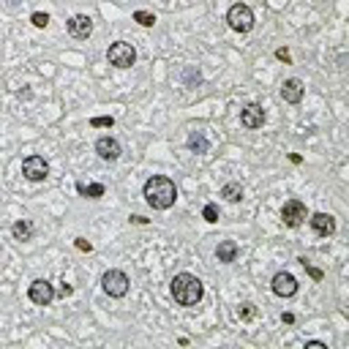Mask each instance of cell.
Instances as JSON below:
<instances>
[{
	"instance_id": "cell-15",
	"label": "cell",
	"mask_w": 349,
	"mask_h": 349,
	"mask_svg": "<svg viewBox=\"0 0 349 349\" xmlns=\"http://www.w3.org/2000/svg\"><path fill=\"white\" fill-rule=\"evenodd\" d=\"M216 257H218V262H224V265L235 262V259H238V243H235V240H221V243H218V248H216Z\"/></svg>"
},
{
	"instance_id": "cell-1",
	"label": "cell",
	"mask_w": 349,
	"mask_h": 349,
	"mask_svg": "<svg viewBox=\"0 0 349 349\" xmlns=\"http://www.w3.org/2000/svg\"><path fill=\"white\" fill-rule=\"evenodd\" d=\"M145 202L153 207V210H169L174 205V199H178V188H174V183L169 178H164V174H153V178L145 180Z\"/></svg>"
},
{
	"instance_id": "cell-17",
	"label": "cell",
	"mask_w": 349,
	"mask_h": 349,
	"mask_svg": "<svg viewBox=\"0 0 349 349\" xmlns=\"http://www.w3.org/2000/svg\"><path fill=\"white\" fill-rule=\"evenodd\" d=\"M104 191L107 188L101 183H87V186L85 183H76V194H82L85 199H99V197H104Z\"/></svg>"
},
{
	"instance_id": "cell-12",
	"label": "cell",
	"mask_w": 349,
	"mask_h": 349,
	"mask_svg": "<svg viewBox=\"0 0 349 349\" xmlns=\"http://www.w3.org/2000/svg\"><path fill=\"white\" fill-rule=\"evenodd\" d=\"M308 221H311V226H314V232L322 235V238H330V235H336V218L330 216V213H314Z\"/></svg>"
},
{
	"instance_id": "cell-23",
	"label": "cell",
	"mask_w": 349,
	"mask_h": 349,
	"mask_svg": "<svg viewBox=\"0 0 349 349\" xmlns=\"http://www.w3.org/2000/svg\"><path fill=\"white\" fill-rule=\"evenodd\" d=\"M238 317H240L243 322H251V319L257 317V308H254V305H251V303H243L240 308H238Z\"/></svg>"
},
{
	"instance_id": "cell-5",
	"label": "cell",
	"mask_w": 349,
	"mask_h": 349,
	"mask_svg": "<svg viewBox=\"0 0 349 349\" xmlns=\"http://www.w3.org/2000/svg\"><path fill=\"white\" fill-rule=\"evenodd\" d=\"M107 57H109V63L115 68H131L137 63V49L131 47L128 41H115L107 49Z\"/></svg>"
},
{
	"instance_id": "cell-28",
	"label": "cell",
	"mask_w": 349,
	"mask_h": 349,
	"mask_svg": "<svg viewBox=\"0 0 349 349\" xmlns=\"http://www.w3.org/2000/svg\"><path fill=\"white\" fill-rule=\"evenodd\" d=\"M74 246L80 248V251H93V246H90V240H85V238H76V240H74Z\"/></svg>"
},
{
	"instance_id": "cell-10",
	"label": "cell",
	"mask_w": 349,
	"mask_h": 349,
	"mask_svg": "<svg viewBox=\"0 0 349 349\" xmlns=\"http://www.w3.org/2000/svg\"><path fill=\"white\" fill-rule=\"evenodd\" d=\"M68 33H71V38H90V33H93V20L87 14H74L71 20H68Z\"/></svg>"
},
{
	"instance_id": "cell-31",
	"label": "cell",
	"mask_w": 349,
	"mask_h": 349,
	"mask_svg": "<svg viewBox=\"0 0 349 349\" xmlns=\"http://www.w3.org/2000/svg\"><path fill=\"white\" fill-rule=\"evenodd\" d=\"M71 292H74L71 284H63V286H60V295H63V298H66V295H71Z\"/></svg>"
},
{
	"instance_id": "cell-11",
	"label": "cell",
	"mask_w": 349,
	"mask_h": 349,
	"mask_svg": "<svg viewBox=\"0 0 349 349\" xmlns=\"http://www.w3.org/2000/svg\"><path fill=\"white\" fill-rule=\"evenodd\" d=\"M95 153H99L104 161H118L123 150H120V142H118V139H112V137H101L99 142H95Z\"/></svg>"
},
{
	"instance_id": "cell-3",
	"label": "cell",
	"mask_w": 349,
	"mask_h": 349,
	"mask_svg": "<svg viewBox=\"0 0 349 349\" xmlns=\"http://www.w3.org/2000/svg\"><path fill=\"white\" fill-rule=\"evenodd\" d=\"M226 22L235 33H248L254 28V11L246 3H235L229 11H226Z\"/></svg>"
},
{
	"instance_id": "cell-32",
	"label": "cell",
	"mask_w": 349,
	"mask_h": 349,
	"mask_svg": "<svg viewBox=\"0 0 349 349\" xmlns=\"http://www.w3.org/2000/svg\"><path fill=\"white\" fill-rule=\"evenodd\" d=\"M131 224H147L145 216H131Z\"/></svg>"
},
{
	"instance_id": "cell-25",
	"label": "cell",
	"mask_w": 349,
	"mask_h": 349,
	"mask_svg": "<svg viewBox=\"0 0 349 349\" xmlns=\"http://www.w3.org/2000/svg\"><path fill=\"white\" fill-rule=\"evenodd\" d=\"M30 22H33V28H47V25H49V14L36 11V14L30 16Z\"/></svg>"
},
{
	"instance_id": "cell-8",
	"label": "cell",
	"mask_w": 349,
	"mask_h": 349,
	"mask_svg": "<svg viewBox=\"0 0 349 349\" xmlns=\"http://www.w3.org/2000/svg\"><path fill=\"white\" fill-rule=\"evenodd\" d=\"M28 298L36 305H49L52 300H55V286H52L47 278H36V281L30 284V289H28Z\"/></svg>"
},
{
	"instance_id": "cell-27",
	"label": "cell",
	"mask_w": 349,
	"mask_h": 349,
	"mask_svg": "<svg viewBox=\"0 0 349 349\" xmlns=\"http://www.w3.org/2000/svg\"><path fill=\"white\" fill-rule=\"evenodd\" d=\"M276 57L281 60V63H286V66L292 63V55H289V49H284V47H281V49H276Z\"/></svg>"
},
{
	"instance_id": "cell-33",
	"label": "cell",
	"mask_w": 349,
	"mask_h": 349,
	"mask_svg": "<svg viewBox=\"0 0 349 349\" xmlns=\"http://www.w3.org/2000/svg\"><path fill=\"white\" fill-rule=\"evenodd\" d=\"M289 161H292V164H300V161H303V156H298V153H292V156H289Z\"/></svg>"
},
{
	"instance_id": "cell-29",
	"label": "cell",
	"mask_w": 349,
	"mask_h": 349,
	"mask_svg": "<svg viewBox=\"0 0 349 349\" xmlns=\"http://www.w3.org/2000/svg\"><path fill=\"white\" fill-rule=\"evenodd\" d=\"M305 349H327V344H322V341H305Z\"/></svg>"
},
{
	"instance_id": "cell-18",
	"label": "cell",
	"mask_w": 349,
	"mask_h": 349,
	"mask_svg": "<svg viewBox=\"0 0 349 349\" xmlns=\"http://www.w3.org/2000/svg\"><path fill=\"white\" fill-rule=\"evenodd\" d=\"M207 147H210V145H207V139H205L202 131H194V134L188 137V150L191 153H207Z\"/></svg>"
},
{
	"instance_id": "cell-6",
	"label": "cell",
	"mask_w": 349,
	"mask_h": 349,
	"mask_svg": "<svg viewBox=\"0 0 349 349\" xmlns=\"http://www.w3.org/2000/svg\"><path fill=\"white\" fill-rule=\"evenodd\" d=\"M22 174L30 183H41V180H47V174H49V164L44 161L41 156H28V159L22 161Z\"/></svg>"
},
{
	"instance_id": "cell-2",
	"label": "cell",
	"mask_w": 349,
	"mask_h": 349,
	"mask_svg": "<svg viewBox=\"0 0 349 349\" xmlns=\"http://www.w3.org/2000/svg\"><path fill=\"white\" fill-rule=\"evenodd\" d=\"M169 292H172V298H174L178 305L191 308V305H197L199 300H202V281H199L197 276H191V273H178L172 278Z\"/></svg>"
},
{
	"instance_id": "cell-21",
	"label": "cell",
	"mask_w": 349,
	"mask_h": 349,
	"mask_svg": "<svg viewBox=\"0 0 349 349\" xmlns=\"http://www.w3.org/2000/svg\"><path fill=\"white\" fill-rule=\"evenodd\" d=\"M134 22H139L142 28H153V25H156V14L142 11V8H139V11H134Z\"/></svg>"
},
{
	"instance_id": "cell-13",
	"label": "cell",
	"mask_w": 349,
	"mask_h": 349,
	"mask_svg": "<svg viewBox=\"0 0 349 349\" xmlns=\"http://www.w3.org/2000/svg\"><path fill=\"white\" fill-rule=\"evenodd\" d=\"M240 123L246 128H262V123H265V109H262L259 104H248V107L240 112Z\"/></svg>"
},
{
	"instance_id": "cell-16",
	"label": "cell",
	"mask_w": 349,
	"mask_h": 349,
	"mask_svg": "<svg viewBox=\"0 0 349 349\" xmlns=\"http://www.w3.org/2000/svg\"><path fill=\"white\" fill-rule=\"evenodd\" d=\"M11 235H14V240H20V243L30 240V238H33V224L28 221V218H20V221H14Z\"/></svg>"
},
{
	"instance_id": "cell-24",
	"label": "cell",
	"mask_w": 349,
	"mask_h": 349,
	"mask_svg": "<svg viewBox=\"0 0 349 349\" xmlns=\"http://www.w3.org/2000/svg\"><path fill=\"white\" fill-rule=\"evenodd\" d=\"M90 126H93V128H112V126H115V118H112V115L93 118V120H90Z\"/></svg>"
},
{
	"instance_id": "cell-9",
	"label": "cell",
	"mask_w": 349,
	"mask_h": 349,
	"mask_svg": "<svg viewBox=\"0 0 349 349\" xmlns=\"http://www.w3.org/2000/svg\"><path fill=\"white\" fill-rule=\"evenodd\" d=\"M270 286H273V292L278 295V298H292V295H298V278H295L292 273H286V270L276 273Z\"/></svg>"
},
{
	"instance_id": "cell-20",
	"label": "cell",
	"mask_w": 349,
	"mask_h": 349,
	"mask_svg": "<svg viewBox=\"0 0 349 349\" xmlns=\"http://www.w3.org/2000/svg\"><path fill=\"white\" fill-rule=\"evenodd\" d=\"M183 85H188V87H197L199 82H202V74H199V68L197 66H186L183 68Z\"/></svg>"
},
{
	"instance_id": "cell-26",
	"label": "cell",
	"mask_w": 349,
	"mask_h": 349,
	"mask_svg": "<svg viewBox=\"0 0 349 349\" xmlns=\"http://www.w3.org/2000/svg\"><path fill=\"white\" fill-rule=\"evenodd\" d=\"M202 218H205L207 224H216V221H218V207H216V205H205Z\"/></svg>"
},
{
	"instance_id": "cell-30",
	"label": "cell",
	"mask_w": 349,
	"mask_h": 349,
	"mask_svg": "<svg viewBox=\"0 0 349 349\" xmlns=\"http://www.w3.org/2000/svg\"><path fill=\"white\" fill-rule=\"evenodd\" d=\"M281 322H284V325H292V322H295V314H292V311L281 314Z\"/></svg>"
},
{
	"instance_id": "cell-22",
	"label": "cell",
	"mask_w": 349,
	"mask_h": 349,
	"mask_svg": "<svg viewBox=\"0 0 349 349\" xmlns=\"http://www.w3.org/2000/svg\"><path fill=\"white\" fill-rule=\"evenodd\" d=\"M298 262H300V265L305 267V273H308V276L314 278V281H322V278H325V273H322V270H319V267H314V265H311V262H308V259H305V257H300Z\"/></svg>"
},
{
	"instance_id": "cell-7",
	"label": "cell",
	"mask_w": 349,
	"mask_h": 349,
	"mask_svg": "<svg viewBox=\"0 0 349 349\" xmlns=\"http://www.w3.org/2000/svg\"><path fill=\"white\" fill-rule=\"evenodd\" d=\"M305 216H308V210H305V205L300 199H289V202H284V207H281V221L286 226H292V229L305 221Z\"/></svg>"
},
{
	"instance_id": "cell-14",
	"label": "cell",
	"mask_w": 349,
	"mask_h": 349,
	"mask_svg": "<svg viewBox=\"0 0 349 349\" xmlns=\"http://www.w3.org/2000/svg\"><path fill=\"white\" fill-rule=\"evenodd\" d=\"M303 93H305V87H303L300 80H286L281 85V99L286 104H300L303 101Z\"/></svg>"
},
{
	"instance_id": "cell-4",
	"label": "cell",
	"mask_w": 349,
	"mask_h": 349,
	"mask_svg": "<svg viewBox=\"0 0 349 349\" xmlns=\"http://www.w3.org/2000/svg\"><path fill=\"white\" fill-rule=\"evenodd\" d=\"M101 286H104V292L109 295V298H126L128 295V276L123 273V270H107V273L101 276Z\"/></svg>"
},
{
	"instance_id": "cell-19",
	"label": "cell",
	"mask_w": 349,
	"mask_h": 349,
	"mask_svg": "<svg viewBox=\"0 0 349 349\" xmlns=\"http://www.w3.org/2000/svg\"><path fill=\"white\" fill-rule=\"evenodd\" d=\"M221 197L226 199V202H240L243 199V186L240 183H226V186L221 188Z\"/></svg>"
}]
</instances>
